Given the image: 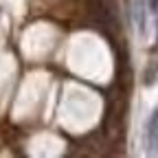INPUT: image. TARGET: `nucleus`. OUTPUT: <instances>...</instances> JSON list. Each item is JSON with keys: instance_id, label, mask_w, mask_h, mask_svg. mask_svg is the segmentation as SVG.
I'll return each instance as SVG.
<instances>
[{"instance_id": "obj_2", "label": "nucleus", "mask_w": 158, "mask_h": 158, "mask_svg": "<svg viewBox=\"0 0 158 158\" xmlns=\"http://www.w3.org/2000/svg\"><path fill=\"white\" fill-rule=\"evenodd\" d=\"M147 2H149V11L158 15V0H147Z\"/></svg>"}, {"instance_id": "obj_1", "label": "nucleus", "mask_w": 158, "mask_h": 158, "mask_svg": "<svg viewBox=\"0 0 158 158\" xmlns=\"http://www.w3.org/2000/svg\"><path fill=\"white\" fill-rule=\"evenodd\" d=\"M145 145H147L149 154L158 152V108L147 118V125H145Z\"/></svg>"}]
</instances>
